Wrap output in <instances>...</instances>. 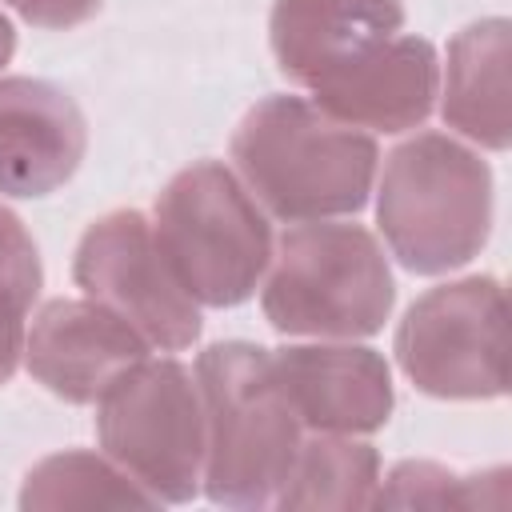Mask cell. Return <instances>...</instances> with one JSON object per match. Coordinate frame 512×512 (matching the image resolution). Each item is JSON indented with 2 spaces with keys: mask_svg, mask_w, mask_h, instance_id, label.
Wrapping results in <instances>:
<instances>
[{
  "mask_svg": "<svg viewBox=\"0 0 512 512\" xmlns=\"http://www.w3.org/2000/svg\"><path fill=\"white\" fill-rule=\"evenodd\" d=\"M232 164L268 216L304 224L356 216L376 188L380 148L304 96H264L232 132Z\"/></svg>",
  "mask_w": 512,
  "mask_h": 512,
  "instance_id": "6da1fadb",
  "label": "cell"
},
{
  "mask_svg": "<svg viewBox=\"0 0 512 512\" xmlns=\"http://www.w3.org/2000/svg\"><path fill=\"white\" fill-rule=\"evenodd\" d=\"M196 388L204 404L200 492L224 508H268L304 440L272 352L252 340L208 344L196 360Z\"/></svg>",
  "mask_w": 512,
  "mask_h": 512,
  "instance_id": "7a4b0ae2",
  "label": "cell"
},
{
  "mask_svg": "<svg viewBox=\"0 0 512 512\" xmlns=\"http://www.w3.org/2000/svg\"><path fill=\"white\" fill-rule=\"evenodd\" d=\"M376 224L416 276L464 268L492 232V168L448 132H416L384 156Z\"/></svg>",
  "mask_w": 512,
  "mask_h": 512,
  "instance_id": "3957f363",
  "label": "cell"
},
{
  "mask_svg": "<svg viewBox=\"0 0 512 512\" xmlns=\"http://www.w3.org/2000/svg\"><path fill=\"white\" fill-rule=\"evenodd\" d=\"M396 304L380 240L364 224L304 220L276 244L260 280V312L280 336H376Z\"/></svg>",
  "mask_w": 512,
  "mask_h": 512,
  "instance_id": "277c9868",
  "label": "cell"
},
{
  "mask_svg": "<svg viewBox=\"0 0 512 512\" xmlns=\"http://www.w3.org/2000/svg\"><path fill=\"white\" fill-rule=\"evenodd\" d=\"M152 236L180 288L204 308L244 304L272 260V224L220 160L180 168L152 208Z\"/></svg>",
  "mask_w": 512,
  "mask_h": 512,
  "instance_id": "5b68a950",
  "label": "cell"
},
{
  "mask_svg": "<svg viewBox=\"0 0 512 512\" xmlns=\"http://www.w3.org/2000/svg\"><path fill=\"white\" fill-rule=\"evenodd\" d=\"M96 440L156 504H188L204 480V404L172 356H144L96 400Z\"/></svg>",
  "mask_w": 512,
  "mask_h": 512,
  "instance_id": "8992f818",
  "label": "cell"
},
{
  "mask_svg": "<svg viewBox=\"0 0 512 512\" xmlns=\"http://www.w3.org/2000/svg\"><path fill=\"white\" fill-rule=\"evenodd\" d=\"M400 372L436 400H500L508 392V308L496 276L428 288L396 324Z\"/></svg>",
  "mask_w": 512,
  "mask_h": 512,
  "instance_id": "52a82bcc",
  "label": "cell"
},
{
  "mask_svg": "<svg viewBox=\"0 0 512 512\" xmlns=\"http://www.w3.org/2000/svg\"><path fill=\"white\" fill-rule=\"evenodd\" d=\"M72 276L84 296L128 320L152 348L184 352L200 340V304L172 276L144 212L116 208L96 216L76 244Z\"/></svg>",
  "mask_w": 512,
  "mask_h": 512,
  "instance_id": "ba28073f",
  "label": "cell"
},
{
  "mask_svg": "<svg viewBox=\"0 0 512 512\" xmlns=\"http://www.w3.org/2000/svg\"><path fill=\"white\" fill-rule=\"evenodd\" d=\"M148 340L100 300H48L24 332V368L68 404H96L128 368L148 356Z\"/></svg>",
  "mask_w": 512,
  "mask_h": 512,
  "instance_id": "9c48e42d",
  "label": "cell"
},
{
  "mask_svg": "<svg viewBox=\"0 0 512 512\" xmlns=\"http://www.w3.org/2000/svg\"><path fill=\"white\" fill-rule=\"evenodd\" d=\"M272 364L308 432L368 436L380 432L396 408L392 368L368 344H284L272 352Z\"/></svg>",
  "mask_w": 512,
  "mask_h": 512,
  "instance_id": "30bf717a",
  "label": "cell"
},
{
  "mask_svg": "<svg viewBox=\"0 0 512 512\" xmlns=\"http://www.w3.org/2000/svg\"><path fill=\"white\" fill-rule=\"evenodd\" d=\"M88 152L80 104L40 76H0V196L40 200L64 188Z\"/></svg>",
  "mask_w": 512,
  "mask_h": 512,
  "instance_id": "8fae6325",
  "label": "cell"
},
{
  "mask_svg": "<svg viewBox=\"0 0 512 512\" xmlns=\"http://www.w3.org/2000/svg\"><path fill=\"white\" fill-rule=\"evenodd\" d=\"M308 92L312 104L340 124L364 132H408L420 128L436 108L440 56L424 36L396 32Z\"/></svg>",
  "mask_w": 512,
  "mask_h": 512,
  "instance_id": "7c38bea8",
  "label": "cell"
},
{
  "mask_svg": "<svg viewBox=\"0 0 512 512\" xmlns=\"http://www.w3.org/2000/svg\"><path fill=\"white\" fill-rule=\"evenodd\" d=\"M404 28V0H276L268 44L280 76L316 88Z\"/></svg>",
  "mask_w": 512,
  "mask_h": 512,
  "instance_id": "4fadbf2b",
  "label": "cell"
},
{
  "mask_svg": "<svg viewBox=\"0 0 512 512\" xmlns=\"http://www.w3.org/2000/svg\"><path fill=\"white\" fill-rule=\"evenodd\" d=\"M508 64H512V24L504 16L476 20L448 40L440 64V116L464 140L504 152L512 140L508 120Z\"/></svg>",
  "mask_w": 512,
  "mask_h": 512,
  "instance_id": "5bb4252c",
  "label": "cell"
},
{
  "mask_svg": "<svg viewBox=\"0 0 512 512\" xmlns=\"http://www.w3.org/2000/svg\"><path fill=\"white\" fill-rule=\"evenodd\" d=\"M380 488V452L356 436L312 432L300 440L288 476L276 492V508H372Z\"/></svg>",
  "mask_w": 512,
  "mask_h": 512,
  "instance_id": "9a60e30c",
  "label": "cell"
},
{
  "mask_svg": "<svg viewBox=\"0 0 512 512\" xmlns=\"http://www.w3.org/2000/svg\"><path fill=\"white\" fill-rule=\"evenodd\" d=\"M20 508H156V500L108 456L68 448L24 476Z\"/></svg>",
  "mask_w": 512,
  "mask_h": 512,
  "instance_id": "2e32d148",
  "label": "cell"
},
{
  "mask_svg": "<svg viewBox=\"0 0 512 512\" xmlns=\"http://www.w3.org/2000/svg\"><path fill=\"white\" fill-rule=\"evenodd\" d=\"M44 288V268L24 220L0 204V384H8L24 360L28 312Z\"/></svg>",
  "mask_w": 512,
  "mask_h": 512,
  "instance_id": "e0dca14e",
  "label": "cell"
},
{
  "mask_svg": "<svg viewBox=\"0 0 512 512\" xmlns=\"http://www.w3.org/2000/svg\"><path fill=\"white\" fill-rule=\"evenodd\" d=\"M484 504L480 476H456L432 460H400L380 480L372 508H476Z\"/></svg>",
  "mask_w": 512,
  "mask_h": 512,
  "instance_id": "ac0fdd59",
  "label": "cell"
},
{
  "mask_svg": "<svg viewBox=\"0 0 512 512\" xmlns=\"http://www.w3.org/2000/svg\"><path fill=\"white\" fill-rule=\"evenodd\" d=\"M4 4L12 12H20L28 24L52 28V32L76 28V24H84L100 12V0H4Z\"/></svg>",
  "mask_w": 512,
  "mask_h": 512,
  "instance_id": "d6986e66",
  "label": "cell"
},
{
  "mask_svg": "<svg viewBox=\"0 0 512 512\" xmlns=\"http://www.w3.org/2000/svg\"><path fill=\"white\" fill-rule=\"evenodd\" d=\"M12 52H16V28H12V20L0 12V72L8 68Z\"/></svg>",
  "mask_w": 512,
  "mask_h": 512,
  "instance_id": "ffe728a7",
  "label": "cell"
}]
</instances>
